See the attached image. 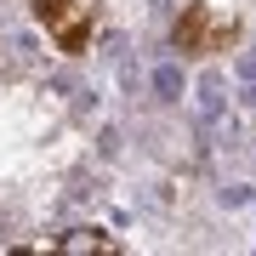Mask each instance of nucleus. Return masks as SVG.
I'll return each instance as SVG.
<instances>
[{
  "label": "nucleus",
  "mask_w": 256,
  "mask_h": 256,
  "mask_svg": "<svg viewBox=\"0 0 256 256\" xmlns=\"http://www.w3.org/2000/svg\"><path fill=\"white\" fill-rule=\"evenodd\" d=\"M234 18H216L210 6H182V18H176V28H171V40H176V52H188V57H205V52H228L234 46Z\"/></svg>",
  "instance_id": "1"
},
{
  "label": "nucleus",
  "mask_w": 256,
  "mask_h": 256,
  "mask_svg": "<svg viewBox=\"0 0 256 256\" xmlns=\"http://www.w3.org/2000/svg\"><path fill=\"white\" fill-rule=\"evenodd\" d=\"M63 250H120V239H108V234H97V228H74L68 239H57Z\"/></svg>",
  "instance_id": "3"
},
{
  "label": "nucleus",
  "mask_w": 256,
  "mask_h": 256,
  "mask_svg": "<svg viewBox=\"0 0 256 256\" xmlns=\"http://www.w3.org/2000/svg\"><path fill=\"white\" fill-rule=\"evenodd\" d=\"M34 18H40V28L63 46L68 57H80L86 46H92V6H80V0H34Z\"/></svg>",
  "instance_id": "2"
}]
</instances>
